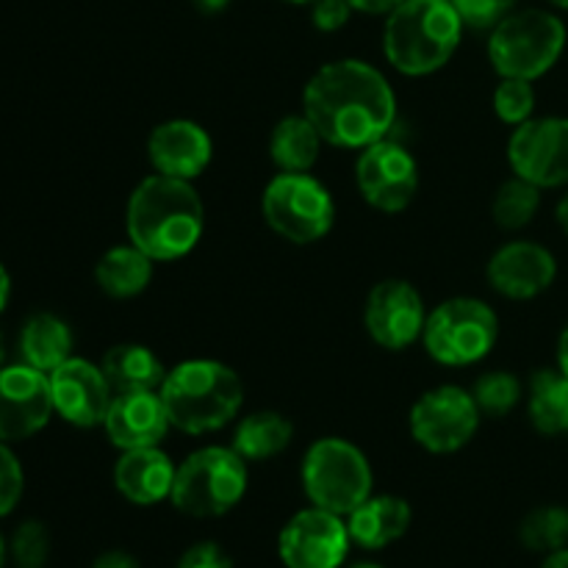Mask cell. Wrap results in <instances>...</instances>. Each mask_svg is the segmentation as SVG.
<instances>
[{"mask_svg": "<svg viewBox=\"0 0 568 568\" xmlns=\"http://www.w3.org/2000/svg\"><path fill=\"white\" fill-rule=\"evenodd\" d=\"M303 114L338 150H364L392 136L397 94L388 78L364 59L320 67L303 89Z\"/></svg>", "mask_w": 568, "mask_h": 568, "instance_id": "cell-1", "label": "cell"}, {"mask_svg": "<svg viewBox=\"0 0 568 568\" xmlns=\"http://www.w3.org/2000/svg\"><path fill=\"white\" fill-rule=\"evenodd\" d=\"M205 205L192 181L153 172L133 189L125 205L128 242L153 261H181L200 244Z\"/></svg>", "mask_w": 568, "mask_h": 568, "instance_id": "cell-2", "label": "cell"}, {"mask_svg": "<svg viewBox=\"0 0 568 568\" xmlns=\"http://www.w3.org/2000/svg\"><path fill=\"white\" fill-rule=\"evenodd\" d=\"M159 394L172 427L186 436L222 430L244 405V383L239 372L214 358H189L172 366Z\"/></svg>", "mask_w": 568, "mask_h": 568, "instance_id": "cell-3", "label": "cell"}, {"mask_svg": "<svg viewBox=\"0 0 568 568\" xmlns=\"http://www.w3.org/2000/svg\"><path fill=\"white\" fill-rule=\"evenodd\" d=\"M464 28L449 0H403L383 26V55L403 75H433L458 53Z\"/></svg>", "mask_w": 568, "mask_h": 568, "instance_id": "cell-4", "label": "cell"}, {"mask_svg": "<svg viewBox=\"0 0 568 568\" xmlns=\"http://www.w3.org/2000/svg\"><path fill=\"white\" fill-rule=\"evenodd\" d=\"M568 44V28L549 9H516L488 31V61L499 78L536 83L558 67Z\"/></svg>", "mask_w": 568, "mask_h": 568, "instance_id": "cell-5", "label": "cell"}, {"mask_svg": "<svg viewBox=\"0 0 568 568\" xmlns=\"http://www.w3.org/2000/svg\"><path fill=\"white\" fill-rule=\"evenodd\" d=\"M247 483V460L233 447L209 444L178 464L170 503L192 519H220L242 503Z\"/></svg>", "mask_w": 568, "mask_h": 568, "instance_id": "cell-6", "label": "cell"}, {"mask_svg": "<svg viewBox=\"0 0 568 568\" xmlns=\"http://www.w3.org/2000/svg\"><path fill=\"white\" fill-rule=\"evenodd\" d=\"M300 480L311 505L344 519L375 494V475L364 449L338 436L316 438L305 449Z\"/></svg>", "mask_w": 568, "mask_h": 568, "instance_id": "cell-7", "label": "cell"}, {"mask_svg": "<svg viewBox=\"0 0 568 568\" xmlns=\"http://www.w3.org/2000/svg\"><path fill=\"white\" fill-rule=\"evenodd\" d=\"M499 338V316L477 297H449L427 311L422 347L442 366H475L491 355Z\"/></svg>", "mask_w": 568, "mask_h": 568, "instance_id": "cell-8", "label": "cell"}, {"mask_svg": "<svg viewBox=\"0 0 568 568\" xmlns=\"http://www.w3.org/2000/svg\"><path fill=\"white\" fill-rule=\"evenodd\" d=\"M261 214L288 244H316L333 231L336 200L311 172H277L261 194Z\"/></svg>", "mask_w": 568, "mask_h": 568, "instance_id": "cell-9", "label": "cell"}, {"mask_svg": "<svg viewBox=\"0 0 568 568\" xmlns=\"http://www.w3.org/2000/svg\"><path fill=\"white\" fill-rule=\"evenodd\" d=\"M480 422L483 414L471 397V388L444 383L416 399L408 414V430L427 453L453 455L469 447L480 430Z\"/></svg>", "mask_w": 568, "mask_h": 568, "instance_id": "cell-10", "label": "cell"}, {"mask_svg": "<svg viewBox=\"0 0 568 568\" xmlns=\"http://www.w3.org/2000/svg\"><path fill=\"white\" fill-rule=\"evenodd\" d=\"M355 186L366 205L381 214H399L419 194V161L405 144L381 139L358 150Z\"/></svg>", "mask_w": 568, "mask_h": 568, "instance_id": "cell-11", "label": "cell"}, {"mask_svg": "<svg viewBox=\"0 0 568 568\" xmlns=\"http://www.w3.org/2000/svg\"><path fill=\"white\" fill-rule=\"evenodd\" d=\"M508 164L514 175L538 189L568 186V116H532L514 128L508 139Z\"/></svg>", "mask_w": 568, "mask_h": 568, "instance_id": "cell-12", "label": "cell"}, {"mask_svg": "<svg viewBox=\"0 0 568 568\" xmlns=\"http://www.w3.org/2000/svg\"><path fill=\"white\" fill-rule=\"evenodd\" d=\"M427 322V305L419 288L403 277H386L364 303V327L377 347L388 353H403L422 342Z\"/></svg>", "mask_w": 568, "mask_h": 568, "instance_id": "cell-13", "label": "cell"}, {"mask_svg": "<svg viewBox=\"0 0 568 568\" xmlns=\"http://www.w3.org/2000/svg\"><path fill=\"white\" fill-rule=\"evenodd\" d=\"M349 547L347 519L316 505L294 514L277 536V558L286 568H342Z\"/></svg>", "mask_w": 568, "mask_h": 568, "instance_id": "cell-14", "label": "cell"}, {"mask_svg": "<svg viewBox=\"0 0 568 568\" xmlns=\"http://www.w3.org/2000/svg\"><path fill=\"white\" fill-rule=\"evenodd\" d=\"M50 377L28 364H6L0 369V442L20 444L33 438L53 419Z\"/></svg>", "mask_w": 568, "mask_h": 568, "instance_id": "cell-15", "label": "cell"}, {"mask_svg": "<svg viewBox=\"0 0 568 568\" xmlns=\"http://www.w3.org/2000/svg\"><path fill=\"white\" fill-rule=\"evenodd\" d=\"M486 281L499 297L527 303L541 297L558 281V258L552 250L530 239L505 242L486 264Z\"/></svg>", "mask_w": 568, "mask_h": 568, "instance_id": "cell-16", "label": "cell"}, {"mask_svg": "<svg viewBox=\"0 0 568 568\" xmlns=\"http://www.w3.org/2000/svg\"><path fill=\"white\" fill-rule=\"evenodd\" d=\"M48 377L55 416H61L67 425L83 427V430L103 427L111 399H114V388L105 381L100 364L72 355Z\"/></svg>", "mask_w": 568, "mask_h": 568, "instance_id": "cell-17", "label": "cell"}, {"mask_svg": "<svg viewBox=\"0 0 568 568\" xmlns=\"http://www.w3.org/2000/svg\"><path fill=\"white\" fill-rule=\"evenodd\" d=\"M148 159L159 175L194 183L214 161V139L200 122L175 116L150 131Z\"/></svg>", "mask_w": 568, "mask_h": 568, "instance_id": "cell-18", "label": "cell"}, {"mask_svg": "<svg viewBox=\"0 0 568 568\" xmlns=\"http://www.w3.org/2000/svg\"><path fill=\"white\" fill-rule=\"evenodd\" d=\"M103 430L105 438L122 453V449L161 447L166 433L172 430V422L159 392H125L114 394L111 399Z\"/></svg>", "mask_w": 568, "mask_h": 568, "instance_id": "cell-19", "label": "cell"}, {"mask_svg": "<svg viewBox=\"0 0 568 568\" xmlns=\"http://www.w3.org/2000/svg\"><path fill=\"white\" fill-rule=\"evenodd\" d=\"M175 469L161 447L122 449L114 464V486L131 505L150 508L170 499Z\"/></svg>", "mask_w": 568, "mask_h": 568, "instance_id": "cell-20", "label": "cell"}, {"mask_svg": "<svg viewBox=\"0 0 568 568\" xmlns=\"http://www.w3.org/2000/svg\"><path fill=\"white\" fill-rule=\"evenodd\" d=\"M410 519H414V510L408 499L394 497V494H372L347 516V530L355 547L366 552H381L408 532Z\"/></svg>", "mask_w": 568, "mask_h": 568, "instance_id": "cell-21", "label": "cell"}, {"mask_svg": "<svg viewBox=\"0 0 568 568\" xmlns=\"http://www.w3.org/2000/svg\"><path fill=\"white\" fill-rule=\"evenodd\" d=\"M17 347H20L22 364L50 375L64 361L72 358L75 336H72V327L61 316L50 314V311H39V314L26 320Z\"/></svg>", "mask_w": 568, "mask_h": 568, "instance_id": "cell-22", "label": "cell"}, {"mask_svg": "<svg viewBox=\"0 0 568 568\" xmlns=\"http://www.w3.org/2000/svg\"><path fill=\"white\" fill-rule=\"evenodd\" d=\"M100 369H103L114 394L159 392L166 372H170L153 349L133 342L114 344V347L105 349V355L100 358Z\"/></svg>", "mask_w": 568, "mask_h": 568, "instance_id": "cell-23", "label": "cell"}, {"mask_svg": "<svg viewBox=\"0 0 568 568\" xmlns=\"http://www.w3.org/2000/svg\"><path fill=\"white\" fill-rule=\"evenodd\" d=\"M153 266L155 261L144 250H139L133 242H125L100 255L98 266H94V281H98L100 292L109 297L131 300L153 283Z\"/></svg>", "mask_w": 568, "mask_h": 568, "instance_id": "cell-24", "label": "cell"}, {"mask_svg": "<svg viewBox=\"0 0 568 568\" xmlns=\"http://www.w3.org/2000/svg\"><path fill=\"white\" fill-rule=\"evenodd\" d=\"M320 128L300 111L288 114L272 128L270 136V159L277 172H311L320 161L322 148H325Z\"/></svg>", "mask_w": 568, "mask_h": 568, "instance_id": "cell-25", "label": "cell"}, {"mask_svg": "<svg viewBox=\"0 0 568 568\" xmlns=\"http://www.w3.org/2000/svg\"><path fill=\"white\" fill-rule=\"evenodd\" d=\"M294 442V425L277 410H255L247 414L233 430L231 447L242 455L247 464H261L286 453Z\"/></svg>", "mask_w": 568, "mask_h": 568, "instance_id": "cell-26", "label": "cell"}, {"mask_svg": "<svg viewBox=\"0 0 568 568\" xmlns=\"http://www.w3.org/2000/svg\"><path fill=\"white\" fill-rule=\"evenodd\" d=\"M527 397V419L541 436H564L568 416V377L555 369H538L530 377Z\"/></svg>", "mask_w": 568, "mask_h": 568, "instance_id": "cell-27", "label": "cell"}, {"mask_svg": "<svg viewBox=\"0 0 568 568\" xmlns=\"http://www.w3.org/2000/svg\"><path fill=\"white\" fill-rule=\"evenodd\" d=\"M541 194L544 189L532 186L525 178L514 175L497 189L491 200V216L497 222V227L503 231H525L532 220L538 216V209H541Z\"/></svg>", "mask_w": 568, "mask_h": 568, "instance_id": "cell-28", "label": "cell"}, {"mask_svg": "<svg viewBox=\"0 0 568 568\" xmlns=\"http://www.w3.org/2000/svg\"><path fill=\"white\" fill-rule=\"evenodd\" d=\"M521 547L530 552L552 555L568 547V508L560 505H544L530 510L519 527Z\"/></svg>", "mask_w": 568, "mask_h": 568, "instance_id": "cell-29", "label": "cell"}, {"mask_svg": "<svg viewBox=\"0 0 568 568\" xmlns=\"http://www.w3.org/2000/svg\"><path fill=\"white\" fill-rule=\"evenodd\" d=\"M471 397H475L483 419L486 416L488 419H503L525 399V383L514 372L494 369L477 377L475 386H471Z\"/></svg>", "mask_w": 568, "mask_h": 568, "instance_id": "cell-30", "label": "cell"}, {"mask_svg": "<svg viewBox=\"0 0 568 568\" xmlns=\"http://www.w3.org/2000/svg\"><path fill=\"white\" fill-rule=\"evenodd\" d=\"M536 87L525 78H499L497 89H494V111H497L499 122L510 128L525 125L527 120L536 116Z\"/></svg>", "mask_w": 568, "mask_h": 568, "instance_id": "cell-31", "label": "cell"}, {"mask_svg": "<svg viewBox=\"0 0 568 568\" xmlns=\"http://www.w3.org/2000/svg\"><path fill=\"white\" fill-rule=\"evenodd\" d=\"M9 555L17 568H44L50 558V530L37 519L22 521L11 536Z\"/></svg>", "mask_w": 568, "mask_h": 568, "instance_id": "cell-32", "label": "cell"}, {"mask_svg": "<svg viewBox=\"0 0 568 568\" xmlns=\"http://www.w3.org/2000/svg\"><path fill=\"white\" fill-rule=\"evenodd\" d=\"M471 31H491L510 11L519 9V0H449Z\"/></svg>", "mask_w": 568, "mask_h": 568, "instance_id": "cell-33", "label": "cell"}, {"mask_svg": "<svg viewBox=\"0 0 568 568\" xmlns=\"http://www.w3.org/2000/svg\"><path fill=\"white\" fill-rule=\"evenodd\" d=\"M22 491H26V471L17 460L11 444L0 442V519L9 516L20 505Z\"/></svg>", "mask_w": 568, "mask_h": 568, "instance_id": "cell-34", "label": "cell"}, {"mask_svg": "<svg viewBox=\"0 0 568 568\" xmlns=\"http://www.w3.org/2000/svg\"><path fill=\"white\" fill-rule=\"evenodd\" d=\"M349 17H353V6L347 0H314L311 3V22L322 33L342 31Z\"/></svg>", "mask_w": 568, "mask_h": 568, "instance_id": "cell-35", "label": "cell"}, {"mask_svg": "<svg viewBox=\"0 0 568 568\" xmlns=\"http://www.w3.org/2000/svg\"><path fill=\"white\" fill-rule=\"evenodd\" d=\"M178 568H233L231 555L214 541H200L183 552L178 560Z\"/></svg>", "mask_w": 568, "mask_h": 568, "instance_id": "cell-36", "label": "cell"}, {"mask_svg": "<svg viewBox=\"0 0 568 568\" xmlns=\"http://www.w3.org/2000/svg\"><path fill=\"white\" fill-rule=\"evenodd\" d=\"M92 568H142L139 560L131 552H122V549H109V552L98 555Z\"/></svg>", "mask_w": 568, "mask_h": 568, "instance_id": "cell-37", "label": "cell"}, {"mask_svg": "<svg viewBox=\"0 0 568 568\" xmlns=\"http://www.w3.org/2000/svg\"><path fill=\"white\" fill-rule=\"evenodd\" d=\"M347 3L353 6V11H361V14L388 17L403 0H347Z\"/></svg>", "mask_w": 568, "mask_h": 568, "instance_id": "cell-38", "label": "cell"}, {"mask_svg": "<svg viewBox=\"0 0 568 568\" xmlns=\"http://www.w3.org/2000/svg\"><path fill=\"white\" fill-rule=\"evenodd\" d=\"M9 300H11V275H9V270L3 266V261H0V314L6 311Z\"/></svg>", "mask_w": 568, "mask_h": 568, "instance_id": "cell-39", "label": "cell"}, {"mask_svg": "<svg viewBox=\"0 0 568 568\" xmlns=\"http://www.w3.org/2000/svg\"><path fill=\"white\" fill-rule=\"evenodd\" d=\"M192 3L203 14H220V11H225L231 6V0H192Z\"/></svg>", "mask_w": 568, "mask_h": 568, "instance_id": "cell-40", "label": "cell"}, {"mask_svg": "<svg viewBox=\"0 0 568 568\" xmlns=\"http://www.w3.org/2000/svg\"><path fill=\"white\" fill-rule=\"evenodd\" d=\"M555 220H558L560 231H564L568 236V186H566V192L560 194L558 205H555Z\"/></svg>", "mask_w": 568, "mask_h": 568, "instance_id": "cell-41", "label": "cell"}, {"mask_svg": "<svg viewBox=\"0 0 568 568\" xmlns=\"http://www.w3.org/2000/svg\"><path fill=\"white\" fill-rule=\"evenodd\" d=\"M558 369L568 377V325L560 331L558 338Z\"/></svg>", "mask_w": 568, "mask_h": 568, "instance_id": "cell-42", "label": "cell"}, {"mask_svg": "<svg viewBox=\"0 0 568 568\" xmlns=\"http://www.w3.org/2000/svg\"><path fill=\"white\" fill-rule=\"evenodd\" d=\"M541 568H568V547L560 549V552L547 555V560H544Z\"/></svg>", "mask_w": 568, "mask_h": 568, "instance_id": "cell-43", "label": "cell"}, {"mask_svg": "<svg viewBox=\"0 0 568 568\" xmlns=\"http://www.w3.org/2000/svg\"><path fill=\"white\" fill-rule=\"evenodd\" d=\"M6 558H9V544H6L3 532H0V568H6Z\"/></svg>", "mask_w": 568, "mask_h": 568, "instance_id": "cell-44", "label": "cell"}, {"mask_svg": "<svg viewBox=\"0 0 568 568\" xmlns=\"http://www.w3.org/2000/svg\"><path fill=\"white\" fill-rule=\"evenodd\" d=\"M549 6H555V9H560V11H568V0H547Z\"/></svg>", "mask_w": 568, "mask_h": 568, "instance_id": "cell-45", "label": "cell"}, {"mask_svg": "<svg viewBox=\"0 0 568 568\" xmlns=\"http://www.w3.org/2000/svg\"><path fill=\"white\" fill-rule=\"evenodd\" d=\"M6 366V344H3V336H0V369Z\"/></svg>", "mask_w": 568, "mask_h": 568, "instance_id": "cell-46", "label": "cell"}, {"mask_svg": "<svg viewBox=\"0 0 568 568\" xmlns=\"http://www.w3.org/2000/svg\"><path fill=\"white\" fill-rule=\"evenodd\" d=\"M349 568H383V566H377V564H369V560H364V564H353Z\"/></svg>", "mask_w": 568, "mask_h": 568, "instance_id": "cell-47", "label": "cell"}, {"mask_svg": "<svg viewBox=\"0 0 568 568\" xmlns=\"http://www.w3.org/2000/svg\"><path fill=\"white\" fill-rule=\"evenodd\" d=\"M286 3H294V6H311L314 0H286Z\"/></svg>", "mask_w": 568, "mask_h": 568, "instance_id": "cell-48", "label": "cell"}]
</instances>
